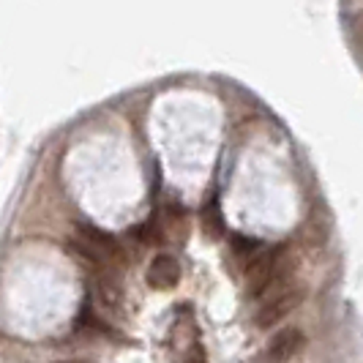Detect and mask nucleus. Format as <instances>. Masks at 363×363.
Returning a JSON list of instances; mask_svg holds the SVG:
<instances>
[{
    "label": "nucleus",
    "instance_id": "f257e3e1",
    "mask_svg": "<svg viewBox=\"0 0 363 363\" xmlns=\"http://www.w3.org/2000/svg\"><path fill=\"white\" fill-rule=\"evenodd\" d=\"M74 249L79 252V257H85L88 262L112 271V268H126L128 265V252L123 249V243L115 235H109L104 230L93 227L79 221L77 224V240H74Z\"/></svg>",
    "mask_w": 363,
    "mask_h": 363
},
{
    "label": "nucleus",
    "instance_id": "f03ea898",
    "mask_svg": "<svg viewBox=\"0 0 363 363\" xmlns=\"http://www.w3.org/2000/svg\"><path fill=\"white\" fill-rule=\"evenodd\" d=\"M301 301H303V290L301 287H292V284L284 287V290H279L271 298H265V303L257 309V317H255L257 328H262V330L276 328L284 317H290L292 311L301 306Z\"/></svg>",
    "mask_w": 363,
    "mask_h": 363
},
{
    "label": "nucleus",
    "instance_id": "7ed1b4c3",
    "mask_svg": "<svg viewBox=\"0 0 363 363\" xmlns=\"http://www.w3.org/2000/svg\"><path fill=\"white\" fill-rule=\"evenodd\" d=\"M306 345V336L301 328H281L279 333H273L268 347H265V355L271 363H287L292 361Z\"/></svg>",
    "mask_w": 363,
    "mask_h": 363
},
{
    "label": "nucleus",
    "instance_id": "20e7f679",
    "mask_svg": "<svg viewBox=\"0 0 363 363\" xmlns=\"http://www.w3.org/2000/svg\"><path fill=\"white\" fill-rule=\"evenodd\" d=\"M181 281V262L169 255H156L147 265V284L153 290H172Z\"/></svg>",
    "mask_w": 363,
    "mask_h": 363
},
{
    "label": "nucleus",
    "instance_id": "39448f33",
    "mask_svg": "<svg viewBox=\"0 0 363 363\" xmlns=\"http://www.w3.org/2000/svg\"><path fill=\"white\" fill-rule=\"evenodd\" d=\"M60 363H85V361H60Z\"/></svg>",
    "mask_w": 363,
    "mask_h": 363
}]
</instances>
